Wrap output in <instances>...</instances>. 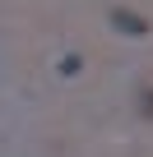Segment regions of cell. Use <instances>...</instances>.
I'll return each instance as SVG.
<instances>
[{"instance_id":"cell-1","label":"cell","mask_w":153,"mask_h":157,"mask_svg":"<svg viewBox=\"0 0 153 157\" xmlns=\"http://www.w3.org/2000/svg\"><path fill=\"white\" fill-rule=\"evenodd\" d=\"M107 19H111V28H116L121 37H135V42H144V37L153 33V23H148L139 10H125V5H111V14H107Z\"/></svg>"},{"instance_id":"cell-3","label":"cell","mask_w":153,"mask_h":157,"mask_svg":"<svg viewBox=\"0 0 153 157\" xmlns=\"http://www.w3.org/2000/svg\"><path fill=\"white\" fill-rule=\"evenodd\" d=\"M79 65H84L79 56H65V60H60V74H79Z\"/></svg>"},{"instance_id":"cell-2","label":"cell","mask_w":153,"mask_h":157,"mask_svg":"<svg viewBox=\"0 0 153 157\" xmlns=\"http://www.w3.org/2000/svg\"><path fill=\"white\" fill-rule=\"evenodd\" d=\"M135 102H139V116H144V120H153V83H144Z\"/></svg>"}]
</instances>
